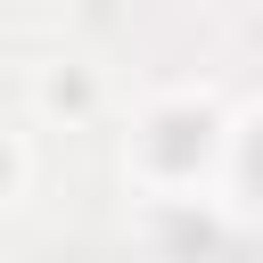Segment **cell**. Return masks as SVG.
<instances>
[{
    "instance_id": "obj_3",
    "label": "cell",
    "mask_w": 263,
    "mask_h": 263,
    "mask_svg": "<svg viewBox=\"0 0 263 263\" xmlns=\"http://www.w3.org/2000/svg\"><path fill=\"white\" fill-rule=\"evenodd\" d=\"M8 181H16V148H0V189H8Z\"/></svg>"
},
{
    "instance_id": "obj_2",
    "label": "cell",
    "mask_w": 263,
    "mask_h": 263,
    "mask_svg": "<svg viewBox=\"0 0 263 263\" xmlns=\"http://www.w3.org/2000/svg\"><path fill=\"white\" fill-rule=\"evenodd\" d=\"M247 189H255V205H263V123L247 132Z\"/></svg>"
},
{
    "instance_id": "obj_1",
    "label": "cell",
    "mask_w": 263,
    "mask_h": 263,
    "mask_svg": "<svg viewBox=\"0 0 263 263\" xmlns=\"http://www.w3.org/2000/svg\"><path fill=\"white\" fill-rule=\"evenodd\" d=\"M205 148H214V107H164L140 132V164L164 173V181H189L205 164Z\"/></svg>"
}]
</instances>
